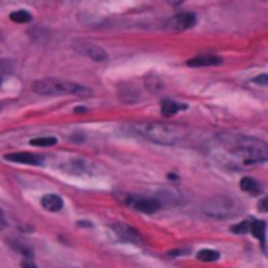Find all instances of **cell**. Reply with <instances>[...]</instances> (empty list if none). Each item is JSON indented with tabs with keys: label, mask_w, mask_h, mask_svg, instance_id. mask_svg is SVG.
Segmentation results:
<instances>
[{
	"label": "cell",
	"mask_w": 268,
	"mask_h": 268,
	"mask_svg": "<svg viewBox=\"0 0 268 268\" xmlns=\"http://www.w3.org/2000/svg\"><path fill=\"white\" fill-rule=\"evenodd\" d=\"M73 48L77 50L79 54H83L85 57L92 59V61H98V63H103L107 61V52H105L101 46H98L96 43H88V41H77V43L73 44Z\"/></svg>",
	"instance_id": "8992f818"
},
{
	"label": "cell",
	"mask_w": 268,
	"mask_h": 268,
	"mask_svg": "<svg viewBox=\"0 0 268 268\" xmlns=\"http://www.w3.org/2000/svg\"><path fill=\"white\" fill-rule=\"evenodd\" d=\"M30 143L33 147H52L57 143V138L55 136H41V138H33Z\"/></svg>",
	"instance_id": "9a60e30c"
},
{
	"label": "cell",
	"mask_w": 268,
	"mask_h": 268,
	"mask_svg": "<svg viewBox=\"0 0 268 268\" xmlns=\"http://www.w3.org/2000/svg\"><path fill=\"white\" fill-rule=\"evenodd\" d=\"M167 4H171V6H180L182 2H186V0H165Z\"/></svg>",
	"instance_id": "cb8c5ba5"
},
{
	"label": "cell",
	"mask_w": 268,
	"mask_h": 268,
	"mask_svg": "<svg viewBox=\"0 0 268 268\" xmlns=\"http://www.w3.org/2000/svg\"><path fill=\"white\" fill-rule=\"evenodd\" d=\"M112 230H114V233H116V235L122 239V241H127V243H131V244H141L140 233L136 232V230H133L131 226H127V224H114V226H112Z\"/></svg>",
	"instance_id": "52a82bcc"
},
{
	"label": "cell",
	"mask_w": 268,
	"mask_h": 268,
	"mask_svg": "<svg viewBox=\"0 0 268 268\" xmlns=\"http://www.w3.org/2000/svg\"><path fill=\"white\" fill-rule=\"evenodd\" d=\"M197 24V15L195 13H178L175 17H171L167 22H165V30L169 31H184V30H189V28H193Z\"/></svg>",
	"instance_id": "5b68a950"
},
{
	"label": "cell",
	"mask_w": 268,
	"mask_h": 268,
	"mask_svg": "<svg viewBox=\"0 0 268 268\" xmlns=\"http://www.w3.org/2000/svg\"><path fill=\"white\" fill-rule=\"evenodd\" d=\"M41 204H43L44 209H48V211H61L63 209V199L59 195H44L43 201H41Z\"/></svg>",
	"instance_id": "8fae6325"
},
{
	"label": "cell",
	"mask_w": 268,
	"mask_h": 268,
	"mask_svg": "<svg viewBox=\"0 0 268 268\" xmlns=\"http://www.w3.org/2000/svg\"><path fill=\"white\" fill-rule=\"evenodd\" d=\"M6 160L7 162H15V164H28V165L43 164V158H41V156H37L33 152H26V151L9 152V154H6Z\"/></svg>",
	"instance_id": "ba28073f"
},
{
	"label": "cell",
	"mask_w": 268,
	"mask_h": 268,
	"mask_svg": "<svg viewBox=\"0 0 268 268\" xmlns=\"http://www.w3.org/2000/svg\"><path fill=\"white\" fill-rule=\"evenodd\" d=\"M241 189H243L244 193H250V195H259V193H261L259 182L250 177H244L243 180H241Z\"/></svg>",
	"instance_id": "4fadbf2b"
},
{
	"label": "cell",
	"mask_w": 268,
	"mask_h": 268,
	"mask_svg": "<svg viewBox=\"0 0 268 268\" xmlns=\"http://www.w3.org/2000/svg\"><path fill=\"white\" fill-rule=\"evenodd\" d=\"M220 63H222V59H220L219 55L202 54L193 57V59H189L188 67H219Z\"/></svg>",
	"instance_id": "9c48e42d"
},
{
	"label": "cell",
	"mask_w": 268,
	"mask_h": 268,
	"mask_svg": "<svg viewBox=\"0 0 268 268\" xmlns=\"http://www.w3.org/2000/svg\"><path fill=\"white\" fill-rule=\"evenodd\" d=\"M6 72H7L6 65H4V61H0V81L4 79V75H6Z\"/></svg>",
	"instance_id": "44dd1931"
},
{
	"label": "cell",
	"mask_w": 268,
	"mask_h": 268,
	"mask_svg": "<svg viewBox=\"0 0 268 268\" xmlns=\"http://www.w3.org/2000/svg\"><path fill=\"white\" fill-rule=\"evenodd\" d=\"M133 206L136 207L138 211H141V213H156L162 204H160L156 199H145V197H143V199H136V201L133 202Z\"/></svg>",
	"instance_id": "30bf717a"
},
{
	"label": "cell",
	"mask_w": 268,
	"mask_h": 268,
	"mask_svg": "<svg viewBox=\"0 0 268 268\" xmlns=\"http://www.w3.org/2000/svg\"><path fill=\"white\" fill-rule=\"evenodd\" d=\"M13 248L17 252H20L22 256L26 257V259H31L33 257V250H31L28 244H22V243H13Z\"/></svg>",
	"instance_id": "ac0fdd59"
},
{
	"label": "cell",
	"mask_w": 268,
	"mask_h": 268,
	"mask_svg": "<svg viewBox=\"0 0 268 268\" xmlns=\"http://www.w3.org/2000/svg\"><path fill=\"white\" fill-rule=\"evenodd\" d=\"M182 109H186V107L177 103V101H173V99H164V101H162V114H164L165 118L175 116V114L180 112Z\"/></svg>",
	"instance_id": "7c38bea8"
},
{
	"label": "cell",
	"mask_w": 268,
	"mask_h": 268,
	"mask_svg": "<svg viewBox=\"0 0 268 268\" xmlns=\"http://www.w3.org/2000/svg\"><path fill=\"white\" fill-rule=\"evenodd\" d=\"M133 127L143 138L162 143V145L178 143L182 138V131L175 125H167V123H134Z\"/></svg>",
	"instance_id": "3957f363"
},
{
	"label": "cell",
	"mask_w": 268,
	"mask_h": 268,
	"mask_svg": "<svg viewBox=\"0 0 268 268\" xmlns=\"http://www.w3.org/2000/svg\"><path fill=\"white\" fill-rule=\"evenodd\" d=\"M22 268H37V265L31 261V259H24V261H22Z\"/></svg>",
	"instance_id": "ffe728a7"
},
{
	"label": "cell",
	"mask_w": 268,
	"mask_h": 268,
	"mask_svg": "<svg viewBox=\"0 0 268 268\" xmlns=\"http://www.w3.org/2000/svg\"><path fill=\"white\" fill-rule=\"evenodd\" d=\"M219 257H220V254L217 250H201L199 254H197V259H199V261H204V263L217 261Z\"/></svg>",
	"instance_id": "2e32d148"
},
{
	"label": "cell",
	"mask_w": 268,
	"mask_h": 268,
	"mask_svg": "<svg viewBox=\"0 0 268 268\" xmlns=\"http://www.w3.org/2000/svg\"><path fill=\"white\" fill-rule=\"evenodd\" d=\"M31 88L41 96H90L92 94L86 86L67 79H55V77L35 81Z\"/></svg>",
	"instance_id": "7a4b0ae2"
},
{
	"label": "cell",
	"mask_w": 268,
	"mask_h": 268,
	"mask_svg": "<svg viewBox=\"0 0 268 268\" xmlns=\"http://www.w3.org/2000/svg\"><path fill=\"white\" fill-rule=\"evenodd\" d=\"M265 230H267V226H265L263 220H254L250 224V230H248V232L254 233V237H257L261 243H265Z\"/></svg>",
	"instance_id": "5bb4252c"
},
{
	"label": "cell",
	"mask_w": 268,
	"mask_h": 268,
	"mask_svg": "<svg viewBox=\"0 0 268 268\" xmlns=\"http://www.w3.org/2000/svg\"><path fill=\"white\" fill-rule=\"evenodd\" d=\"M235 202L232 199H228V197H217V199H211V201H207L204 204V211L206 215L209 217H217V219H226V217H230V215L235 213Z\"/></svg>",
	"instance_id": "277c9868"
},
{
	"label": "cell",
	"mask_w": 268,
	"mask_h": 268,
	"mask_svg": "<svg viewBox=\"0 0 268 268\" xmlns=\"http://www.w3.org/2000/svg\"><path fill=\"white\" fill-rule=\"evenodd\" d=\"M248 230H250V224H248V222H241V224L233 226V232L235 233H246Z\"/></svg>",
	"instance_id": "d6986e66"
},
{
	"label": "cell",
	"mask_w": 268,
	"mask_h": 268,
	"mask_svg": "<svg viewBox=\"0 0 268 268\" xmlns=\"http://www.w3.org/2000/svg\"><path fill=\"white\" fill-rule=\"evenodd\" d=\"M7 226V222H6V217H4V213L0 211V230H4Z\"/></svg>",
	"instance_id": "7402d4cb"
},
{
	"label": "cell",
	"mask_w": 268,
	"mask_h": 268,
	"mask_svg": "<svg viewBox=\"0 0 268 268\" xmlns=\"http://www.w3.org/2000/svg\"><path fill=\"white\" fill-rule=\"evenodd\" d=\"M9 18H11L13 22H18V24H26V22L31 20V15L28 11H13L9 15Z\"/></svg>",
	"instance_id": "e0dca14e"
},
{
	"label": "cell",
	"mask_w": 268,
	"mask_h": 268,
	"mask_svg": "<svg viewBox=\"0 0 268 268\" xmlns=\"http://www.w3.org/2000/svg\"><path fill=\"white\" fill-rule=\"evenodd\" d=\"M254 83H259V85H267V75H259L257 79H254Z\"/></svg>",
	"instance_id": "603a6c76"
},
{
	"label": "cell",
	"mask_w": 268,
	"mask_h": 268,
	"mask_svg": "<svg viewBox=\"0 0 268 268\" xmlns=\"http://www.w3.org/2000/svg\"><path fill=\"white\" fill-rule=\"evenodd\" d=\"M259 209H261V211H267V201H261V204H259Z\"/></svg>",
	"instance_id": "d4e9b609"
},
{
	"label": "cell",
	"mask_w": 268,
	"mask_h": 268,
	"mask_svg": "<svg viewBox=\"0 0 268 268\" xmlns=\"http://www.w3.org/2000/svg\"><path fill=\"white\" fill-rule=\"evenodd\" d=\"M220 145L224 149L226 158L232 160V165L239 169H248L252 165L263 164L268 160L267 143L250 136L224 134L220 136Z\"/></svg>",
	"instance_id": "6da1fadb"
}]
</instances>
